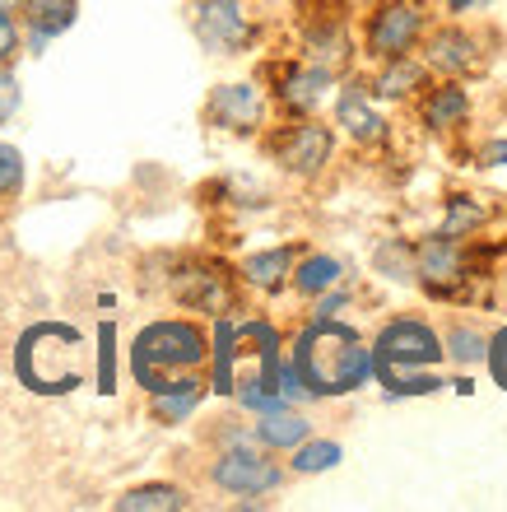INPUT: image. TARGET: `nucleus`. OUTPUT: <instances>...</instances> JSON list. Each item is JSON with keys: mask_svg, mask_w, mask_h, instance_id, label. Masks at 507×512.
Wrapping results in <instances>:
<instances>
[{"mask_svg": "<svg viewBox=\"0 0 507 512\" xmlns=\"http://www.w3.org/2000/svg\"><path fill=\"white\" fill-rule=\"evenodd\" d=\"M284 354L312 401H345L373 387V350L349 317H303L284 336Z\"/></svg>", "mask_w": 507, "mask_h": 512, "instance_id": "obj_1", "label": "nucleus"}, {"mask_svg": "<svg viewBox=\"0 0 507 512\" xmlns=\"http://www.w3.org/2000/svg\"><path fill=\"white\" fill-rule=\"evenodd\" d=\"M80 326L33 322L14 340V378L33 396H70L89 378V350Z\"/></svg>", "mask_w": 507, "mask_h": 512, "instance_id": "obj_2", "label": "nucleus"}, {"mask_svg": "<svg viewBox=\"0 0 507 512\" xmlns=\"http://www.w3.org/2000/svg\"><path fill=\"white\" fill-rule=\"evenodd\" d=\"M131 382L140 391H159L177 373H205L210 364V326L196 317H154L131 340Z\"/></svg>", "mask_w": 507, "mask_h": 512, "instance_id": "obj_3", "label": "nucleus"}, {"mask_svg": "<svg viewBox=\"0 0 507 512\" xmlns=\"http://www.w3.org/2000/svg\"><path fill=\"white\" fill-rule=\"evenodd\" d=\"M294 52L331 75L359 70V38H354V5L349 0H298Z\"/></svg>", "mask_w": 507, "mask_h": 512, "instance_id": "obj_4", "label": "nucleus"}, {"mask_svg": "<svg viewBox=\"0 0 507 512\" xmlns=\"http://www.w3.org/2000/svg\"><path fill=\"white\" fill-rule=\"evenodd\" d=\"M414 56L428 66L433 80H470L475 84L484 70L494 66L498 33L494 28L470 24V19H433Z\"/></svg>", "mask_w": 507, "mask_h": 512, "instance_id": "obj_5", "label": "nucleus"}, {"mask_svg": "<svg viewBox=\"0 0 507 512\" xmlns=\"http://www.w3.org/2000/svg\"><path fill=\"white\" fill-rule=\"evenodd\" d=\"M433 0H373L359 14V66H377L391 56H414L433 24Z\"/></svg>", "mask_w": 507, "mask_h": 512, "instance_id": "obj_6", "label": "nucleus"}, {"mask_svg": "<svg viewBox=\"0 0 507 512\" xmlns=\"http://www.w3.org/2000/svg\"><path fill=\"white\" fill-rule=\"evenodd\" d=\"M261 145H266L270 163H275L284 177H294V182H321V177L331 173L340 135H335L331 122H321V117H280L275 126L261 131Z\"/></svg>", "mask_w": 507, "mask_h": 512, "instance_id": "obj_7", "label": "nucleus"}, {"mask_svg": "<svg viewBox=\"0 0 507 512\" xmlns=\"http://www.w3.org/2000/svg\"><path fill=\"white\" fill-rule=\"evenodd\" d=\"M331 126L349 149H359L368 159H391V149H396V122L363 84V70L340 75L331 94Z\"/></svg>", "mask_w": 507, "mask_h": 512, "instance_id": "obj_8", "label": "nucleus"}, {"mask_svg": "<svg viewBox=\"0 0 507 512\" xmlns=\"http://www.w3.org/2000/svg\"><path fill=\"white\" fill-rule=\"evenodd\" d=\"M210 485L228 499H238V508H261L266 494H280L284 480H289V466H284L275 452L256 443H228V447H214V461H210Z\"/></svg>", "mask_w": 507, "mask_h": 512, "instance_id": "obj_9", "label": "nucleus"}, {"mask_svg": "<svg viewBox=\"0 0 507 512\" xmlns=\"http://www.w3.org/2000/svg\"><path fill=\"white\" fill-rule=\"evenodd\" d=\"M168 298L191 317H224V312H242V284L228 261L219 256H187L168 270Z\"/></svg>", "mask_w": 507, "mask_h": 512, "instance_id": "obj_10", "label": "nucleus"}, {"mask_svg": "<svg viewBox=\"0 0 507 512\" xmlns=\"http://www.w3.org/2000/svg\"><path fill=\"white\" fill-rule=\"evenodd\" d=\"M261 84H266L270 108L280 112V117H321V112L331 108V94H335V84H340V75H331L326 66H312L298 52H289V56H270L266 66H261Z\"/></svg>", "mask_w": 507, "mask_h": 512, "instance_id": "obj_11", "label": "nucleus"}, {"mask_svg": "<svg viewBox=\"0 0 507 512\" xmlns=\"http://www.w3.org/2000/svg\"><path fill=\"white\" fill-rule=\"evenodd\" d=\"M373 368H447L442 326L424 312H391L368 336Z\"/></svg>", "mask_w": 507, "mask_h": 512, "instance_id": "obj_12", "label": "nucleus"}, {"mask_svg": "<svg viewBox=\"0 0 507 512\" xmlns=\"http://www.w3.org/2000/svg\"><path fill=\"white\" fill-rule=\"evenodd\" d=\"M187 24L191 38L201 42V52L219 56V61L247 56L266 38V24L252 14L247 0H187Z\"/></svg>", "mask_w": 507, "mask_h": 512, "instance_id": "obj_13", "label": "nucleus"}, {"mask_svg": "<svg viewBox=\"0 0 507 512\" xmlns=\"http://www.w3.org/2000/svg\"><path fill=\"white\" fill-rule=\"evenodd\" d=\"M270 98L261 80H224L205 94V126L219 135H238V140H261V131L270 126Z\"/></svg>", "mask_w": 507, "mask_h": 512, "instance_id": "obj_14", "label": "nucleus"}, {"mask_svg": "<svg viewBox=\"0 0 507 512\" xmlns=\"http://www.w3.org/2000/svg\"><path fill=\"white\" fill-rule=\"evenodd\" d=\"M414 131L428 140H466L475 126V89L470 80H428V89L410 103Z\"/></svg>", "mask_w": 507, "mask_h": 512, "instance_id": "obj_15", "label": "nucleus"}, {"mask_svg": "<svg viewBox=\"0 0 507 512\" xmlns=\"http://www.w3.org/2000/svg\"><path fill=\"white\" fill-rule=\"evenodd\" d=\"M503 219V201L494 191H475V187H452L442 196V210H438V224L433 233H447V238H484Z\"/></svg>", "mask_w": 507, "mask_h": 512, "instance_id": "obj_16", "label": "nucleus"}, {"mask_svg": "<svg viewBox=\"0 0 507 512\" xmlns=\"http://www.w3.org/2000/svg\"><path fill=\"white\" fill-rule=\"evenodd\" d=\"M307 252V243L298 238V243H275V247H261V252H247L233 266V275H238V284L247 289V294L256 298H280L284 289H289V275H294L298 256Z\"/></svg>", "mask_w": 507, "mask_h": 512, "instance_id": "obj_17", "label": "nucleus"}, {"mask_svg": "<svg viewBox=\"0 0 507 512\" xmlns=\"http://www.w3.org/2000/svg\"><path fill=\"white\" fill-rule=\"evenodd\" d=\"M363 70V84L373 89V98L382 108H410L414 98L428 89V66L419 56H391V61H377V66H359Z\"/></svg>", "mask_w": 507, "mask_h": 512, "instance_id": "obj_18", "label": "nucleus"}, {"mask_svg": "<svg viewBox=\"0 0 507 512\" xmlns=\"http://www.w3.org/2000/svg\"><path fill=\"white\" fill-rule=\"evenodd\" d=\"M205 396H210V378H205V373H177V378H168L159 391H149V415H154V424H163V429H182V424L196 419Z\"/></svg>", "mask_w": 507, "mask_h": 512, "instance_id": "obj_19", "label": "nucleus"}, {"mask_svg": "<svg viewBox=\"0 0 507 512\" xmlns=\"http://www.w3.org/2000/svg\"><path fill=\"white\" fill-rule=\"evenodd\" d=\"M80 19V0H24L19 24H24V52L42 56L61 33H70Z\"/></svg>", "mask_w": 507, "mask_h": 512, "instance_id": "obj_20", "label": "nucleus"}, {"mask_svg": "<svg viewBox=\"0 0 507 512\" xmlns=\"http://www.w3.org/2000/svg\"><path fill=\"white\" fill-rule=\"evenodd\" d=\"M238 364H242V336H238V312H224V317H210V364H205V378H210V396H233V382H238Z\"/></svg>", "mask_w": 507, "mask_h": 512, "instance_id": "obj_21", "label": "nucleus"}, {"mask_svg": "<svg viewBox=\"0 0 507 512\" xmlns=\"http://www.w3.org/2000/svg\"><path fill=\"white\" fill-rule=\"evenodd\" d=\"M349 280H354V261H349V256L307 247V252L298 256L294 275H289V289H294L303 303H312L317 294H326V289H335V284H349Z\"/></svg>", "mask_w": 507, "mask_h": 512, "instance_id": "obj_22", "label": "nucleus"}, {"mask_svg": "<svg viewBox=\"0 0 507 512\" xmlns=\"http://www.w3.org/2000/svg\"><path fill=\"white\" fill-rule=\"evenodd\" d=\"M307 433H317V429L303 415V405H284V410H270V415H252V438L266 452H275V457H289Z\"/></svg>", "mask_w": 507, "mask_h": 512, "instance_id": "obj_23", "label": "nucleus"}, {"mask_svg": "<svg viewBox=\"0 0 507 512\" xmlns=\"http://www.w3.org/2000/svg\"><path fill=\"white\" fill-rule=\"evenodd\" d=\"M373 387H382L387 401H428L447 391L442 368H373Z\"/></svg>", "mask_w": 507, "mask_h": 512, "instance_id": "obj_24", "label": "nucleus"}, {"mask_svg": "<svg viewBox=\"0 0 507 512\" xmlns=\"http://www.w3.org/2000/svg\"><path fill=\"white\" fill-rule=\"evenodd\" d=\"M484 350H489V331L470 317H456V322L442 326V354H447V368H461V373H480L484 368Z\"/></svg>", "mask_w": 507, "mask_h": 512, "instance_id": "obj_25", "label": "nucleus"}, {"mask_svg": "<svg viewBox=\"0 0 507 512\" xmlns=\"http://www.w3.org/2000/svg\"><path fill=\"white\" fill-rule=\"evenodd\" d=\"M377 280L396 284V289H414V238L405 233H387L373 243V256H368Z\"/></svg>", "mask_w": 507, "mask_h": 512, "instance_id": "obj_26", "label": "nucleus"}, {"mask_svg": "<svg viewBox=\"0 0 507 512\" xmlns=\"http://www.w3.org/2000/svg\"><path fill=\"white\" fill-rule=\"evenodd\" d=\"M345 461V443L340 438H326V433H307L303 443L289 452V475H303V480H312V475H331L335 466Z\"/></svg>", "mask_w": 507, "mask_h": 512, "instance_id": "obj_27", "label": "nucleus"}, {"mask_svg": "<svg viewBox=\"0 0 507 512\" xmlns=\"http://www.w3.org/2000/svg\"><path fill=\"white\" fill-rule=\"evenodd\" d=\"M117 512H187L191 508V494L173 480H154V485H135L126 494L112 499Z\"/></svg>", "mask_w": 507, "mask_h": 512, "instance_id": "obj_28", "label": "nucleus"}, {"mask_svg": "<svg viewBox=\"0 0 507 512\" xmlns=\"http://www.w3.org/2000/svg\"><path fill=\"white\" fill-rule=\"evenodd\" d=\"M121 331L112 317H103L94 331V391L98 396H117V378H121Z\"/></svg>", "mask_w": 507, "mask_h": 512, "instance_id": "obj_29", "label": "nucleus"}, {"mask_svg": "<svg viewBox=\"0 0 507 512\" xmlns=\"http://www.w3.org/2000/svg\"><path fill=\"white\" fill-rule=\"evenodd\" d=\"M466 159L475 163V177L494 187V196L507 201V135H484L480 145L466 149Z\"/></svg>", "mask_w": 507, "mask_h": 512, "instance_id": "obj_30", "label": "nucleus"}, {"mask_svg": "<svg viewBox=\"0 0 507 512\" xmlns=\"http://www.w3.org/2000/svg\"><path fill=\"white\" fill-rule=\"evenodd\" d=\"M24 182H28V163H24V149L19 145H5L0 140V205H14L24 196Z\"/></svg>", "mask_w": 507, "mask_h": 512, "instance_id": "obj_31", "label": "nucleus"}, {"mask_svg": "<svg viewBox=\"0 0 507 512\" xmlns=\"http://www.w3.org/2000/svg\"><path fill=\"white\" fill-rule=\"evenodd\" d=\"M484 373H489V382H494L498 391L507 396V317L489 331V350H484Z\"/></svg>", "mask_w": 507, "mask_h": 512, "instance_id": "obj_32", "label": "nucleus"}, {"mask_svg": "<svg viewBox=\"0 0 507 512\" xmlns=\"http://www.w3.org/2000/svg\"><path fill=\"white\" fill-rule=\"evenodd\" d=\"M354 303H359L354 280L335 284V289H326V294H317L312 303H307V317H345V312H354Z\"/></svg>", "mask_w": 507, "mask_h": 512, "instance_id": "obj_33", "label": "nucleus"}, {"mask_svg": "<svg viewBox=\"0 0 507 512\" xmlns=\"http://www.w3.org/2000/svg\"><path fill=\"white\" fill-rule=\"evenodd\" d=\"M19 52H24V24H19V14L0 5V66H14Z\"/></svg>", "mask_w": 507, "mask_h": 512, "instance_id": "obj_34", "label": "nucleus"}, {"mask_svg": "<svg viewBox=\"0 0 507 512\" xmlns=\"http://www.w3.org/2000/svg\"><path fill=\"white\" fill-rule=\"evenodd\" d=\"M24 108V84L14 75V66H0V126H10Z\"/></svg>", "mask_w": 507, "mask_h": 512, "instance_id": "obj_35", "label": "nucleus"}, {"mask_svg": "<svg viewBox=\"0 0 507 512\" xmlns=\"http://www.w3.org/2000/svg\"><path fill=\"white\" fill-rule=\"evenodd\" d=\"M480 10H484V0H447V5H442L447 19H470V14H480Z\"/></svg>", "mask_w": 507, "mask_h": 512, "instance_id": "obj_36", "label": "nucleus"}, {"mask_svg": "<svg viewBox=\"0 0 507 512\" xmlns=\"http://www.w3.org/2000/svg\"><path fill=\"white\" fill-rule=\"evenodd\" d=\"M494 284H498V303H503V308H507V261L494 270Z\"/></svg>", "mask_w": 507, "mask_h": 512, "instance_id": "obj_37", "label": "nucleus"}, {"mask_svg": "<svg viewBox=\"0 0 507 512\" xmlns=\"http://www.w3.org/2000/svg\"><path fill=\"white\" fill-rule=\"evenodd\" d=\"M0 5H5V10H10V14H19V10H24V0H0Z\"/></svg>", "mask_w": 507, "mask_h": 512, "instance_id": "obj_38", "label": "nucleus"}]
</instances>
